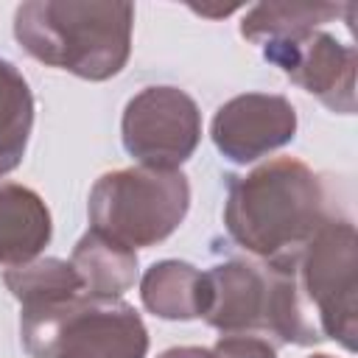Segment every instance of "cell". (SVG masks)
Listing matches in <instances>:
<instances>
[{
	"label": "cell",
	"instance_id": "16",
	"mask_svg": "<svg viewBox=\"0 0 358 358\" xmlns=\"http://www.w3.org/2000/svg\"><path fill=\"white\" fill-rule=\"evenodd\" d=\"M210 352H213V358H277L274 344H268V338H260L252 333L221 336Z\"/></svg>",
	"mask_w": 358,
	"mask_h": 358
},
{
	"label": "cell",
	"instance_id": "8",
	"mask_svg": "<svg viewBox=\"0 0 358 358\" xmlns=\"http://www.w3.org/2000/svg\"><path fill=\"white\" fill-rule=\"evenodd\" d=\"M210 137L221 157L249 165L296 137V109L285 95L243 92L218 106Z\"/></svg>",
	"mask_w": 358,
	"mask_h": 358
},
{
	"label": "cell",
	"instance_id": "18",
	"mask_svg": "<svg viewBox=\"0 0 358 358\" xmlns=\"http://www.w3.org/2000/svg\"><path fill=\"white\" fill-rule=\"evenodd\" d=\"M308 358H333V355H327V352H316V355H308Z\"/></svg>",
	"mask_w": 358,
	"mask_h": 358
},
{
	"label": "cell",
	"instance_id": "14",
	"mask_svg": "<svg viewBox=\"0 0 358 358\" xmlns=\"http://www.w3.org/2000/svg\"><path fill=\"white\" fill-rule=\"evenodd\" d=\"M34 129V95L25 76L0 59V176L20 168Z\"/></svg>",
	"mask_w": 358,
	"mask_h": 358
},
{
	"label": "cell",
	"instance_id": "6",
	"mask_svg": "<svg viewBox=\"0 0 358 358\" xmlns=\"http://www.w3.org/2000/svg\"><path fill=\"white\" fill-rule=\"evenodd\" d=\"M123 148L143 168L179 171L201 140V112L196 101L171 84L145 87L129 98L120 120Z\"/></svg>",
	"mask_w": 358,
	"mask_h": 358
},
{
	"label": "cell",
	"instance_id": "7",
	"mask_svg": "<svg viewBox=\"0 0 358 358\" xmlns=\"http://www.w3.org/2000/svg\"><path fill=\"white\" fill-rule=\"evenodd\" d=\"M263 56L338 115L355 112V50L327 31L263 42Z\"/></svg>",
	"mask_w": 358,
	"mask_h": 358
},
{
	"label": "cell",
	"instance_id": "5",
	"mask_svg": "<svg viewBox=\"0 0 358 358\" xmlns=\"http://www.w3.org/2000/svg\"><path fill=\"white\" fill-rule=\"evenodd\" d=\"M190 210V182L182 171L120 168L98 176L90 190V229L126 249H148L171 238Z\"/></svg>",
	"mask_w": 358,
	"mask_h": 358
},
{
	"label": "cell",
	"instance_id": "2",
	"mask_svg": "<svg viewBox=\"0 0 358 358\" xmlns=\"http://www.w3.org/2000/svg\"><path fill=\"white\" fill-rule=\"evenodd\" d=\"M324 218L322 179L294 157H277L232 176L224 201L229 238L266 263L294 255Z\"/></svg>",
	"mask_w": 358,
	"mask_h": 358
},
{
	"label": "cell",
	"instance_id": "4",
	"mask_svg": "<svg viewBox=\"0 0 358 358\" xmlns=\"http://www.w3.org/2000/svg\"><path fill=\"white\" fill-rule=\"evenodd\" d=\"M20 338L31 358H145L148 330L123 299L70 296L22 308Z\"/></svg>",
	"mask_w": 358,
	"mask_h": 358
},
{
	"label": "cell",
	"instance_id": "10",
	"mask_svg": "<svg viewBox=\"0 0 358 358\" xmlns=\"http://www.w3.org/2000/svg\"><path fill=\"white\" fill-rule=\"evenodd\" d=\"M53 218L42 196L17 182H0V266L36 260L50 243Z\"/></svg>",
	"mask_w": 358,
	"mask_h": 358
},
{
	"label": "cell",
	"instance_id": "12",
	"mask_svg": "<svg viewBox=\"0 0 358 358\" xmlns=\"http://www.w3.org/2000/svg\"><path fill=\"white\" fill-rule=\"evenodd\" d=\"M143 305L168 322L201 319L204 310V271L185 260H159L140 277Z\"/></svg>",
	"mask_w": 358,
	"mask_h": 358
},
{
	"label": "cell",
	"instance_id": "9",
	"mask_svg": "<svg viewBox=\"0 0 358 358\" xmlns=\"http://www.w3.org/2000/svg\"><path fill=\"white\" fill-rule=\"evenodd\" d=\"M266 271L246 260H224L204 271L201 319L224 336L266 327Z\"/></svg>",
	"mask_w": 358,
	"mask_h": 358
},
{
	"label": "cell",
	"instance_id": "1",
	"mask_svg": "<svg viewBox=\"0 0 358 358\" xmlns=\"http://www.w3.org/2000/svg\"><path fill=\"white\" fill-rule=\"evenodd\" d=\"M266 327L285 344L338 341L355 352L358 338V235L352 221L327 215L288 257L263 266Z\"/></svg>",
	"mask_w": 358,
	"mask_h": 358
},
{
	"label": "cell",
	"instance_id": "11",
	"mask_svg": "<svg viewBox=\"0 0 358 358\" xmlns=\"http://www.w3.org/2000/svg\"><path fill=\"white\" fill-rule=\"evenodd\" d=\"M70 266L81 277L84 294L98 299H120L140 277L137 252L103 238L95 229L78 238L70 255Z\"/></svg>",
	"mask_w": 358,
	"mask_h": 358
},
{
	"label": "cell",
	"instance_id": "13",
	"mask_svg": "<svg viewBox=\"0 0 358 358\" xmlns=\"http://www.w3.org/2000/svg\"><path fill=\"white\" fill-rule=\"evenodd\" d=\"M350 6L352 3L338 6V3H296V0L257 3L241 20V34L249 42H260V45L271 39L302 36V34L319 31V25L336 20Z\"/></svg>",
	"mask_w": 358,
	"mask_h": 358
},
{
	"label": "cell",
	"instance_id": "15",
	"mask_svg": "<svg viewBox=\"0 0 358 358\" xmlns=\"http://www.w3.org/2000/svg\"><path fill=\"white\" fill-rule=\"evenodd\" d=\"M3 282L22 308L50 305L84 294L81 277L62 257H36L3 271Z\"/></svg>",
	"mask_w": 358,
	"mask_h": 358
},
{
	"label": "cell",
	"instance_id": "17",
	"mask_svg": "<svg viewBox=\"0 0 358 358\" xmlns=\"http://www.w3.org/2000/svg\"><path fill=\"white\" fill-rule=\"evenodd\" d=\"M159 358H213V352L204 347H171Z\"/></svg>",
	"mask_w": 358,
	"mask_h": 358
},
{
	"label": "cell",
	"instance_id": "3",
	"mask_svg": "<svg viewBox=\"0 0 358 358\" xmlns=\"http://www.w3.org/2000/svg\"><path fill=\"white\" fill-rule=\"evenodd\" d=\"M131 28V3L28 0L14 11V36L31 59L87 81H106L126 67Z\"/></svg>",
	"mask_w": 358,
	"mask_h": 358
}]
</instances>
